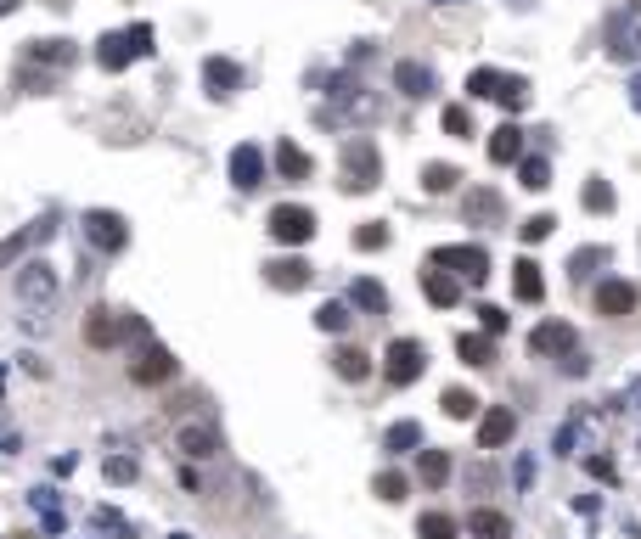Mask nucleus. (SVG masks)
<instances>
[{
    "label": "nucleus",
    "mask_w": 641,
    "mask_h": 539,
    "mask_svg": "<svg viewBox=\"0 0 641 539\" xmlns=\"http://www.w3.org/2000/svg\"><path fill=\"white\" fill-rule=\"evenodd\" d=\"M349 298H355V310H366V315H383V310H388L383 281H371V276H360V281L349 287Z\"/></svg>",
    "instance_id": "28"
},
{
    "label": "nucleus",
    "mask_w": 641,
    "mask_h": 539,
    "mask_svg": "<svg viewBox=\"0 0 641 539\" xmlns=\"http://www.w3.org/2000/svg\"><path fill=\"white\" fill-rule=\"evenodd\" d=\"M383 180V158H377V141H366V135H355V141L344 147V186L349 191H371Z\"/></svg>",
    "instance_id": "2"
},
{
    "label": "nucleus",
    "mask_w": 641,
    "mask_h": 539,
    "mask_svg": "<svg viewBox=\"0 0 641 539\" xmlns=\"http://www.w3.org/2000/svg\"><path fill=\"white\" fill-rule=\"evenodd\" d=\"M46 236H51V225L40 219V225H23L17 236H6V242H0V264H12V259H23L34 242H46Z\"/></svg>",
    "instance_id": "26"
},
{
    "label": "nucleus",
    "mask_w": 641,
    "mask_h": 539,
    "mask_svg": "<svg viewBox=\"0 0 641 539\" xmlns=\"http://www.w3.org/2000/svg\"><path fill=\"white\" fill-rule=\"evenodd\" d=\"M17 298H23V303H51V298H57V270H51L46 259L23 264V270H17Z\"/></svg>",
    "instance_id": "10"
},
{
    "label": "nucleus",
    "mask_w": 641,
    "mask_h": 539,
    "mask_svg": "<svg viewBox=\"0 0 641 539\" xmlns=\"http://www.w3.org/2000/svg\"><path fill=\"white\" fill-rule=\"evenodd\" d=\"M129 377L141 382V388H158V382L175 377V354H169L163 343H147V349H141V360L129 365Z\"/></svg>",
    "instance_id": "11"
},
{
    "label": "nucleus",
    "mask_w": 641,
    "mask_h": 539,
    "mask_svg": "<svg viewBox=\"0 0 641 539\" xmlns=\"http://www.w3.org/2000/svg\"><path fill=\"white\" fill-rule=\"evenodd\" d=\"M501 107H506V113H518V107H529V85H523V79H512V74H506V90H501Z\"/></svg>",
    "instance_id": "43"
},
{
    "label": "nucleus",
    "mask_w": 641,
    "mask_h": 539,
    "mask_svg": "<svg viewBox=\"0 0 641 539\" xmlns=\"http://www.w3.org/2000/svg\"><path fill=\"white\" fill-rule=\"evenodd\" d=\"M433 264H439V270H450V276H461V281H472V287H479V281L490 276V253H484L479 242L439 248V253H433Z\"/></svg>",
    "instance_id": "4"
},
{
    "label": "nucleus",
    "mask_w": 641,
    "mask_h": 539,
    "mask_svg": "<svg viewBox=\"0 0 641 539\" xmlns=\"http://www.w3.org/2000/svg\"><path fill=\"white\" fill-rule=\"evenodd\" d=\"M422 371H428V349L417 343V337H394L388 354H383V377H388L394 388H411Z\"/></svg>",
    "instance_id": "3"
},
{
    "label": "nucleus",
    "mask_w": 641,
    "mask_h": 539,
    "mask_svg": "<svg viewBox=\"0 0 641 539\" xmlns=\"http://www.w3.org/2000/svg\"><path fill=\"white\" fill-rule=\"evenodd\" d=\"M17 6H23V0H0V17H12Z\"/></svg>",
    "instance_id": "48"
},
{
    "label": "nucleus",
    "mask_w": 641,
    "mask_h": 539,
    "mask_svg": "<svg viewBox=\"0 0 641 539\" xmlns=\"http://www.w3.org/2000/svg\"><path fill=\"white\" fill-rule=\"evenodd\" d=\"M512 292H518L523 303H540V298H546V276H540L534 259H518V264H512Z\"/></svg>",
    "instance_id": "23"
},
{
    "label": "nucleus",
    "mask_w": 641,
    "mask_h": 539,
    "mask_svg": "<svg viewBox=\"0 0 641 539\" xmlns=\"http://www.w3.org/2000/svg\"><path fill=\"white\" fill-rule=\"evenodd\" d=\"M607 56L636 62L641 56V12H614L607 17Z\"/></svg>",
    "instance_id": "9"
},
{
    "label": "nucleus",
    "mask_w": 641,
    "mask_h": 539,
    "mask_svg": "<svg viewBox=\"0 0 641 539\" xmlns=\"http://www.w3.org/2000/svg\"><path fill=\"white\" fill-rule=\"evenodd\" d=\"M332 371L344 382H366L371 377V354H360V349H332Z\"/></svg>",
    "instance_id": "27"
},
{
    "label": "nucleus",
    "mask_w": 641,
    "mask_h": 539,
    "mask_svg": "<svg viewBox=\"0 0 641 539\" xmlns=\"http://www.w3.org/2000/svg\"><path fill=\"white\" fill-rule=\"evenodd\" d=\"M349 320H355L349 303H321V310H315V326L321 331H349Z\"/></svg>",
    "instance_id": "38"
},
{
    "label": "nucleus",
    "mask_w": 641,
    "mask_h": 539,
    "mask_svg": "<svg viewBox=\"0 0 641 539\" xmlns=\"http://www.w3.org/2000/svg\"><path fill=\"white\" fill-rule=\"evenodd\" d=\"M439 404H445V416H450V422H467V416H479V399H472L467 388H445V399H439Z\"/></svg>",
    "instance_id": "36"
},
{
    "label": "nucleus",
    "mask_w": 641,
    "mask_h": 539,
    "mask_svg": "<svg viewBox=\"0 0 641 539\" xmlns=\"http://www.w3.org/2000/svg\"><path fill=\"white\" fill-rule=\"evenodd\" d=\"M467 534L472 539H512V517L495 512V505H479V512H467Z\"/></svg>",
    "instance_id": "21"
},
{
    "label": "nucleus",
    "mask_w": 641,
    "mask_h": 539,
    "mask_svg": "<svg viewBox=\"0 0 641 539\" xmlns=\"http://www.w3.org/2000/svg\"><path fill=\"white\" fill-rule=\"evenodd\" d=\"M74 40H28V62H40V67H74Z\"/></svg>",
    "instance_id": "22"
},
{
    "label": "nucleus",
    "mask_w": 641,
    "mask_h": 539,
    "mask_svg": "<svg viewBox=\"0 0 641 539\" xmlns=\"http://www.w3.org/2000/svg\"><path fill=\"white\" fill-rule=\"evenodd\" d=\"M602 259H607L602 248H580V253H574V259H568V276H574V281H585V276H591V270H596Z\"/></svg>",
    "instance_id": "41"
},
{
    "label": "nucleus",
    "mask_w": 641,
    "mask_h": 539,
    "mask_svg": "<svg viewBox=\"0 0 641 539\" xmlns=\"http://www.w3.org/2000/svg\"><path fill=\"white\" fill-rule=\"evenodd\" d=\"M461 214H467V225H501V191H490V186H472L467 197H461Z\"/></svg>",
    "instance_id": "16"
},
{
    "label": "nucleus",
    "mask_w": 641,
    "mask_h": 539,
    "mask_svg": "<svg viewBox=\"0 0 641 539\" xmlns=\"http://www.w3.org/2000/svg\"><path fill=\"white\" fill-rule=\"evenodd\" d=\"M135 56H152V28L147 23L119 28V34H101V40H96V62L108 67V74H124Z\"/></svg>",
    "instance_id": "1"
},
{
    "label": "nucleus",
    "mask_w": 641,
    "mask_h": 539,
    "mask_svg": "<svg viewBox=\"0 0 641 539\" xmlns=\"http://www.w3.org/2000/svg\"><path fill=\"white\" fill-rule=\"evenodd\" d=\"M490 163H523V129L518 124H501L490 135Z\"/></svg>",
    "instance_id": "24"
},
{
    "label": "nucleus",
    "mask_w": 641,
    "mask_h": 539,
    "mask_svg": "<svg viewBox=\"0 0 641 539\" xmlns=\"http://www.w3.org/2000/svg\"><path fill=\"white\" fill-rule=\"evenodd\" d=\"M456 534H461V523L445 517V512H422L417 517V539H456Z\"/></svg>",
    "instance_id": "33"
},
{
    "label": "nucleus",
    "mask_w": 641,
    "mask_h": 539,
    "mask_svg": "<svg viewBox=\"0 0 641 539\" xmlns=\"http://www.w3.org/2000/svg\"><path fill=\"white\" fill-rule=\"evenodd\" d=\"M529 349L546 354V360H568V354H580V331H574L568 320H540L529 331Z\"/></svg>",
    "instance_id": "7"
},
{
    "label": "nucleus",
    "mask_w": 641,
    "mask_h": 539,
    "mask_svg": "<svg viewBox=\"0 0 641 539\" xmlns=\"http://www.w3.org/2000/svg\"><path fill=\"white\" fill-rule=\"evenodd\" d=\"M512 432H518V416L506 411V404H490V411L479 416V450H501V444H512Z\"/></svg>",
    "instance_id": "12"
},
{
    "label": "nucleus",
    "mask_w": 641,
    "mask_h": 539,
    "mask_svg": "<svg viewBox=\"0 0 641 539\" xmlns=\"http://www.w3.org/2000/svg\"><path fill=\"white\" fill-rule=\"evenodd\" d=\"M417 478H422L428 489H439V483L450 478V455H445V450H422V455H417Z\"/></svg>",
    "instance_id": "30"
},
{
    "label": "nucleus",
    "mask_w": 641,
    "mask_h": 539,
    "mask_svg": "<svg viewBox=\"0 0 641 539\" xmlns=\"http://www.w3.org/2000/svg\"><path fill=\"white\" fill-rule=\"evenodd\" d=\"M259 180H264V152H259L253 141H243V147L231 152V186H236V191H253Z\"/></svg>",
    "instance_id": "15"
},
{
    "label": "nucleus",
    "mask_w": 641,
    "mask_h": 539,
    "mask_svg": "<svg viewBox=\"0 0 641 539\" xmlns=\"http://www.w3.org/2000/svg\"><path fill=\"white\" fill-rule=\"evenodd\" d=\"M636 303H641V292H636L630 281H602V287H596V315H607V320L636 315Z\"/></svg>",
    "instance_id": "13"
},
{
    "label": "nucleus",
    "mask_w": 641,
    "mask_h": 539,
    "mask_svg": "<svg viewBox=\"0 0 641 539\" xmlns=\"http://www.w3.org/2000/svg\"><path fill=\"white\" fill-rule=\"evenodd\" d=\"M417 444H422V427H417V422H394V427H388V438H383V450H394V455L417 450Z\"/></svg>",
    "instance_id": "34"
},
{
    "label": "nucleus",
    "mask_w": 641,
    "mask_h": 539,
    "mask_svg": "<svg viewBox=\"0 0 641 539\" xmlns=\"http://www.w3.org/2000/svg\"><path fill=\"white\" fill-rule=\"evenodd\" d=\"M422 292H428V303L433 310H450V303L461 298V276H450V270H422Z\"/></svg>",
    "instance_id": "19"
},
{
    "label": "nucleus",
    "mask_w": 641,
    "mask_h": 539,
    "mask_svg": "<svg viewBox=\"0 0 641 539\" xmlns=\"http://www.w3.org/2000/svg\"><path fill=\"white\" fill-rule=\"evenodd\" d=\"M270 236H276L282 248H304L315 236V214L298 208V202H282V208H270Z\"/></svg>",
    "instance_id": "5"
},
{
    "label": "nucleus",
    "mask_w": 641,
    "mask_h": 539,
    "mask_svg": "<svg viewBox=\"0 0 641 539\" xmlns=\"http://www.w3.org/2000/svg\"><path fill=\"white\" fill-rule=\"evenodd\" d=\"M371 494L377 500H405L411 494V478H405V472H377V478H371Z\"/></svg>",
    "instance_id": "35"
},
{
    "label": "nucleus",
    "mask_w": 641,
    "mask_h": 539,
    "mask_svg": "<svg viewBox=\"0 0 641 539\" xmlns=\"http://www.w3.org/2000/svg\"><path fill=\"white\" fill-rule=\"evenodd\" d=\"M108 478H113V483H129L135 466H129V461H108Z\"/></svg>",
    "instance_id": "46"
},
{
    "label": "nucleus",
    "mask_w": 641,
    "mask_h": 539,
    "mask_svg": "<svg viewBox=\"0 0 641 539\" xmlns=\"http://www.w3.org/2000/svg\"><path fill=\"white\" fill-rule=\"evenodd\" d=\"M310 276H315V270L304 264V259H270V264H264V281L276 287V292H298V287H310Z\"/></svg>",
    "instance_id": "17"
},
{
    "label": "nucleus",
    "mask_w": 641,
    "mask_h": 539,
    "mask_svg": "<svg viewBox=\"0 0 641 539\" xmlns=\"http://www.w3.org/2000/svg\"><path fill=\"white\" fill-rule=\"evenodd\" d=\"M85 242L101 248V253H124V248H129V225H124L113 208H90V214H85Z\"/></svg>",
    "instance_id": "6"
},
{
    "label": "nucleus",
    "mask_w": 641,
    "mask_h": 539,
    "mask_svg": "<svg viewBox=\"0 0 641 539\" xmlns=\"http://www.w3.org/2000/svg\"><path fill=\"white\" fill-rule=\"evenodd\" d=\"M445 129L456 135V141H467V135H472V113L467 107H445Z\"/></svg>",
    "instance_id": "44"
},
{
    "label": "nucleus",
    "mask_w": 641,
    "mask_h": 539,
    "mask_svg": "<svg viewBox=\"0 0 641 539\" xmlns=\"http://www.w3.org/2000/svg\"><path fill=\"white\" fill-rule=\"evenodd\" d=\"M456 354H461L467 365H495V337H490V331H461V337H456Z\"/></svg>",
    "instance_id": "25"
},
{
    "label": "nucleus",
    "mask_w": 641,
    "mask_h": 539,
    "mask_svg": "<svg viewBox=\"0 0 641 539\" xmlns=\"http://www.w3.org/2000/svg\"><path fill=\"white\" fill-rule=\"evenodd\" d=\"M630 107H636V113H641V79H636V85H630Z\"/></svg>",
    "instance_id": "47"
},
{
    "label": "nucleus",
    "mask_w": 641,
    "mask_h": 539,
    "mask_svg": "<svg viewBox=\"0 0 641 539\" xmlns=\"http://www.w3.org/2000/svg\"><path fill=\"white\" fill-rule=\"evenodd\" d=\"M501 90H506V74H495V67H472L467 96H479V101H501Z\"/></svg>",
    "instance_id": "31"
},
{
    "label": "nucleus",
    "mask_w": 641,
    "mask_h": 539,
    "mask_svg": "<svg viewBox=\"0 0 641 539\" xmlns=\"http://www.w3.org/2000/svg\"><path fill=\"white\" fill-rule=\"evenodd\" d=\"M175 450H186L191 461H214V455H220V432H214L209 422H186V427L175 432Z\"/></svg>",
    "instance_id": "14"
},
{
    "label": "nucleus",
    "mask_w": 641,
    "mask_h": 539,
    "mask_svg": "<svg viewBox=\"0 0 641 539\" xmlns=\"http://www.w3.org/2000/svg\"><path fill=\"white\" fill-rule=\"evenodd\" d=\"M552 230H557V219H552V214H534V219H523V225H518L523 242H546Z\"/></svg>",
    "instance_id": "42"
},
{
    "label": "nucleus",
    "mask_w": 641,
    "mask_h": 539,
    "mask_svg": "<svg viewBox=\"0 0 641 539\" xmlns=\"http://www.w3.org/2000/svg\"><path fill=\"white\" fill-rule=\"evenodd\" d=\"M585 208L607 214V208H614V186H607V180H585Z\"/></svg>",
    "instance_id": "40"
},
{
    "label": "nucleus",
    "mask_w": 641,
    "mask_h": 539,
    "mask_svg": "<svg viewBox=\"0 0 641 539\" xmlns=\"http://www.w3.org/2000/svg\"><path fill=\"white\" fill-rule=\"evenodd\" d=\"M630 12H641V0H630Z\"/></svg>",
    "instance_id": "49"
},
{
    "label": "nucleus",
    "mask_w": 641,
    "mask_h": 539,
    "mask_svg": "<svg viewBox=\"0 0 641 539\" xmlns=\"http://www.w3.org/2000/svg\"><path fill=\"white\" fill-rule=\"evenodd\" d=\"M456 180H461V168H450V163H428V168H422V191H428V197L456 191Z\"/></svg>",
    "instance_id": "32"
},
{
    "label": "nucleus",
    "mask_w": 641,
    "mask_h": 539,
    "mask_svg": "<svg viewBox=\"0 0 641 539\" xmlns=\"http://www.w3.org/2000/svg\"><path fill=\"white\" fill-rule=\"evenodd\" d=\"M175 539H191V534H175Z\"/></svg>",
    "instance_id": "50"
},
{
    "label": "nucleus",
    "mask_w": 641,
    "mask_h": 539,
    "mask_svg": "<svg viewBox=\"0 0 641 539\" xmlns=\"http://www.w3.org/2000/svg\"><path fill=\"white\" fill-rule=\"evenodd\" d=\"M518 180H523L529 191H546V186H552V163H546V158H523V163H518Z\"/></svg>",
    "instance_id": "37"
},
{
    "label": "nucleus",
    "mask_w": 641,
    "mask_h": 539,
    "mask_svg": "<svg viewBox=\"0 0 641 539\" xmlns=\"http://www.w3.org/2000/svg\"><path fill=\"white\" fill-rule=\"evenodd\" d=\"M202 79H209V90H214V96H231L243 74H236V62H225V56H209V62H202Z\"/></svg>",
    "instance_id": "29"
},
{
    "label": "nucleus",
    "mask_w": 641,
    "mask_h": 539,
    "mask_svg": "<svg viewBox=\"0 0 641 539\" xmlns=\"http://www.w3.org/2000/svg\"><path fill=\"white\" fill-rule=\"evenodd\" d=\"M394 85H399V96H411V101H422V96H433V67L428 62H394Z\"/></svg>",
    "instance_id": "18"
},
{
    "label": "nucleus",
    "mask_w": 641,
    "mask_h": 539,
    "mask_svg": "<svg viewBox=\"0 0 641 539\" xmlns=\"http://www.w3.org/2000/svg\"><path fill=\"white\" fill-rule=\"evenodd\" d=\"M124 331H141V320H135V315H113V310H90V315H85V343H90V349L124 343Z\"/></svg>",
    "instance_id": "8"
},
{
    "label": "nucleus",
    "mask_w": 641,
    "mask_h": 539,
    "mask_svg": "<svg viewBox=\"0 0 641 539\" xmlns=\"http://www.w3.org/2000/svg\"><path fill=\"white\" fill-rule=\"evenodd\" d=\"M276 175L298 186V180H310V175H315V163H310V152H304L298 141H276Z\"/></svg>",
    "instance_id": "20"
},
{
    "label": "nucleus",
    "mask_w": 641,
    "mask_h": 539,
    "mask_svg": "<svg viewBox=\"0 0 641 539\" xmlns=\"http://www.w3.org/2000/svg\"><path fill=\"white\" fill-rule=\"evenodd\" d=\"M355 248H360V253H377V248H388V225H377V219H371V225H360V230H355Z\"/></svg>",
    "instance_id": "39"
},
{
    "label": "nucleus",
    "mask_w": 641,
    "mask_h": 539,
    "mask_svg": "<svg viewBox=\"0 0 641 539\" xmlns=\"http://www.w3.org/2000/svg\"><path fill=\"white\" fill-rule=\"evenodd\" d=\"M479 315H484V331H490V337H501V331H506V315L495 310V303H484V310H479Z\"/></svg>",
    "instance_id": "45"
}]
</instances>
